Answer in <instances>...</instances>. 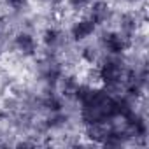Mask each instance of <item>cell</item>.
<instances>
[{
	"instance_id": "11",
	"label": "cell",
	"mask_w": 149,
	"mask_h": 149,
	"mask_svg": "<svg viewBox=\"0 0 149 149\" xmlns=\"http://www.w3.org/2000/svg\"><path fill=\"white\" fill-rule=\"evenodd\" d=\"M130 4H140V2H144V0H128Z\"/></svg>"
},
{
	"instance_id": "4",
	"label": "cell",
	"mask_w": 149,
	"mask_h": 149,
	"mask_svg": "<svg viewBox=\"0 0 149 149\" xmlns=\"http://www.w3.org/2000/svg\"><path fill=\"white\" fill-rule=\"evenodd\" d=\"M13 47L23 54V58H32L37 54V49H39V40L35 39L33 33L26 32V30H21L18 32L14 37H13Z\"/></svg>"
},
{
	"instance_id": "6",
	"label": "cell",
	"mask_w": 149,
	"mask_h": 149,
	"mask_svg": "<svg viewBox=\"0 0 149 149\" xmlns=\"http://www.w3.org/2000/svg\"><path fill=\"white\" fill-rule=\"evenodd\" d=\"M42 46L51 53L54 51H61L65 46H67V39H65V33L61 28L58 26H47L44 32H42Z\"/></svg>"
},
{
	"instance_id": "3",
	"label": "cell",
	"mask_w": 149,
	"mask_h": 149,
	"mask_svg": "<svg viewBox=\"0 0 149 149\" xmlns=\"http://www.w3.org/2000/svg\"><path fill=\"white\" fill-rule=\"evenodd\" d=\"M97 28H98V26H97V25L93 23V19L86 14V16H83V18H77L76 21L70 25L68 33H70V39H72L74 42H84V40L91 39V37L97 33Z\"/></svg>"
},
{
	"instance_id": "5",
	"label": "cell",
	"mask_w": 149,
	"mask_h": 149,
	"mask_svg": "<svg viewBox=\"0 0 149 149\" xmlns=\"http://www.w3.org/2000/svg\"><path fill=\"white\" fill-rule=\"evenodd\" d=\"M88 16L93 19L97 26H105L112 19L114 13L109 2H105V0H93L88 7Z\"/></svg>"
},
{
	"instance_id": "7",
	"label": "cell",
	"mask_w": 149,
	"mask_h": 149,
	"mask_svg": "<svg viewBox=\"0 0 149 149\" xmlns=\"http://www.w3.org/2000/svg\"><path fill=\"white\" fill-rule=\"evenodd\" d=\"M118 26H119L118 30H119L123 35L130 37V39L133 40V37H135L137 32H139V16H137V13H132V11L123 13V14L119 16Z\"/></svg>"
},
{
	"instance_id": "8",
	"label": "cell",
	"mask_w": 149,
	"mask_h": 149,
	"mask_svg": "<svg viewBox=\"0 0 149 149\" xmlns=\"http://www.w3.org/2000/svg\"><path fill=\"white\" fill-rule=\"evenodd\" d=\"M100 58H102V49H100L98 46L88 44V46H84V47H83V51H81V60H83L84 63H88L90 67L98 65Z\"/></svg>"
},
{
	"instance_id": "9",
	"label": "cell",
	"mask_w": 149,
	"mask_h": 149,
	"mask_svg": "<svg viewBox=\"0 0 149 149\" xmlns=\"http://www.w3.org/2000/svg\"><path fill=\"white\" fill-rule=\"evenodd\" d=\"M93 0H65L67 9L70 13H84Z\"/></svg>"
},
{
	"instance_id": "10",
	"label": "cell",
	"mask_w": 149,
	"mask_h": 149,
	"mask_svg": "<svg viewBox=\"0 0 149 149\" xmlns=\"http://www.w3.org/2000/svg\"><path fill=\"white\" fill-rule=\"evenodd\" d=\"M4 4L14 13H23L30 6V0H4Z\"/></svg>"
},
{
	"instance_id": "2",
	"label": "cell",
	"mask_w": 149,
	"mask_h": 149,
	"mask_svg": "<svg viewBox=\"0 0 149 149\" xmlns=\"http://www.w3.org/2000/svg\"><path fill=\"white\" fill-rule=\"evenodd\" d=\"M133 40L126 35H123L119 30H107L102 32L100 39H98V47L102 51H105L107 54L112 56H123L130 47H132Z\"/></svg>"
},
{
	"instance_id": "1",
	"label": "cell",
	"mask_w": 149,
	"mask_h": 149,
	"mask_svg": "<svg viewBox=\"0 0 149 149\" xmlns=\"http://www.w3.org/2000/svg\"><path fill=\"white\" fill-rule=\"evenodd\" d=\"M97 70H98V77H100V86H104L107 91L114 95V91L119 93L121 88H125L130 67L125 63L121 56L107 54L105 58H100Z\"/></svg>"
}]
</instances>
